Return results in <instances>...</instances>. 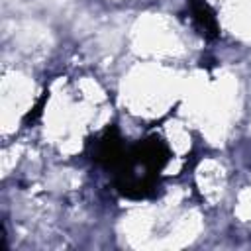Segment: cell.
Returning a JSON list of instances; mask_svg holds the SVG:
<instances>
[{
	"mask_svg": "<svg viewBox=\"0 0 251 251\" xmlns=\"http://www.w3.org/2000/svg\"><path fill=\"white\" fill-rule=\"evenodd\" d=\"M92 159L102 165V167H108V169H116L124 155H126V147H124V141H122V135L118 131L116 126H110L106 127L94 141H92V151H90Z\"/></svg>",
	"mask_w": 251,
	"mask_h": 251,
	"instance_id": "obj_1",
	"label": "cell"
},
{
	"mask_svg": "<svg viewBox=\"0 0 251 251\" xmlns=\"http://www.w3.org/2000/svg\"><path fill=\"white\" fill-rule=\"evenodd\" d=\"M188 6H190L192 22L200 31V35H204L206 39H216L220 35V25L210 4L206 0H188Z\"/></svg>",
	"mask_w": 251,
	"mask_h": 251,
	"instance_id": "obj_2",
	"label": "cell"
},
{
	"mask_svg": "<svg viewBox=\"0 0 251 251\" xmlns=\"http://www.w3.org/2000/svg\"><path fill=\"white\" fill-rule=\"evenodd\" d=\"M45 100H47V92H45V94H43V96L37 100V104H35V106H33V108H31V110L25 114L24 122H29V120L33 122V120H37V118H39V114H41V110H43V106H45Z\"/></svg>",
	"mask_w": 251,
	"mask_h": 251,
	"instance_id": "obj_3",
	"label": "cell"
}]
</instances>
